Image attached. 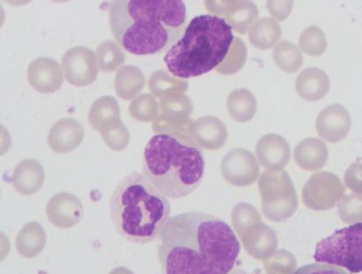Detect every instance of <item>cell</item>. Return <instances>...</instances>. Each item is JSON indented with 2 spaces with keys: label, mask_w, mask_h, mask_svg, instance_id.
I'll return each mask as SVG.
<instances>
[{
  "label": "cell",
  "mask_w": 362,
  "mask_h": 274,
  "mask_svg": "<svg viewBox=\"0 0 362 274\" xmlns=\"http://www.w3.org/2000/svg\"><path fill=\"white\" fill-rule=\"evenodd\" d=\"M158 237L163 274H228L241 248L228 223L202 211L170 218Z\"/></svg>",
  "instance_id": "6da1fadb"
},
{
  "label": "cell",
  "mask_w": 362,
  "mask_h": 274,
  "mask_svg": "<svg viewBox=\"0 0 362 274\" xmlns=\"http://www.w3.org/2000/svg\"><path fill=\"white\" fill-rule=\"evenodd\" d=\"M110 25L117 42L134 55L159 52L186 19L180 0H115L110 6Z\"/></svg>",
  "instance_id": "7a4b0ae2"
},
{
  "label": "cell",
  "mask_w": 362,
  "mask_h": 274,
  "mask_svg": "<svg viewBox=\"0 0 362 274\" xmlns=\"http://www.w3.org/2000/svg\"><path fill=\"white\" fill-rule=\"evenodd\" d=\"M204 169L202 147L190 135L156 133L145 146L143 174L167 198H181L194 191Z\"/></svg>",
  "instance_id": "3957f363"
},
{
  "label": "cell",
  "mask_w": 362,
  "mask_h": 274,
  "mask_svg": "<svg viewBox=\"0 0 362 274\" xmlns=\"http://www.w3.org/2000/svg\"><path fill=\"white\" fill-rule=\"evenodd\" d=\"M166 198L143 174L132 172L125 176L110 201V215L117 232L134 244L154 240L170 218Z\"/></svg>",
  "instance_id": "277c9868"
},
{
  "label": "cell",
  "mask_w": 362,
  "mask_h": 274,
  "mask_svg": "<svg viewBox=\"0 0 362 274\" xmlns=\"http://www.w3.org/2000/svg\"><path fill=\"white\" fill-rule=\"evenodd\" d=\"M223 18L202 14L193 18L163 61L174 76L186 79L209 73L225 60L234 36Z\"/></svg>",
  "instance_id": "5b68a950"
},
{
  "label": "cell",
  "mask_w": 362,
  "mask_h": 274,
  "mask_svg": "<svg viewBox=\"0 0 362 274\" xmlns=\"http://www.w3.org/2000/svg\"><path fill=\"white\" fill-rule=\"evenodd\" d=\"M313 258L350 273L362 272V222L337 230L318 242Z\"/></svg>",
  "instance_id": "8992f818"
},
{
  "label": "cell",
  "mask_w": 362,
  "mask_h": 274,
  "mask_svg": "<svg viewBox=\"0 0 362 274\" xmlns=\"http://www.w3.org/2000/svg\"><path fill=\"white\" fill-rule=\"evenodd\" d=\"M62 63L66 80L74 85L86 86L97 78L98 64L96 55L86 47L70 49L64 54Z\"/></svg>",
  "instance_id": "52a82bcc"
},
{
  "label": "cell",
  "mask_w": 362,
  "mask_h": 274,
  "mask_svg": "<svg viewBox=\"0 0 362 274\" xmlns=\"http://www.w3.org/2000/svg\"><path fill=\"white\" fill-rule=\"evenodd\" d=\"M205 7L212 15L223 16L241 35L248 32L259 15L257 6L250 1H206Z\"/></svg>",
  "instance_id": "ba28073f"
},
{
  "label": "cell",
  "mask_w": 362,
  "mask_h": 274,
  "mask_svg": "<svg viewBox=\"0 0 362 274\" xmlns=\"http://www.w3.org/2000/svg\"><path fill=\"white\" fill-rule=\"evenodd\" d=\"M27 75L31 86L42 93H54L63 82V72L59 64L49 57L33 60L28 68Z\"/></svg>",
  "instance_id": "9c48e42d"
},
{
  "label": "cell",
  "mask_w": 362,
  "mask_h": 274,
  "mask_svg": "<svg viewBox=\"0 0 362 274\" xmlns=\"http://www.w3.org/2000/svg\"><path fill=\"white\" fill-rule=\"evenodd\" d=\"M315 126L318 134L325 140L337 141L348 133L351 126V117L343 105L332 104L318 114Z\"/></svg>",
  "instance_id": "30bf717a"
},
{
  "label": "cell",
  "mask_w": 362,
  "mask_h": 274,
  "mask_svg": "<svg viewBox=\"0 0 362 274\" xmlns=\"http://www.w3.org/2000/svg\"><path fill=\"white\" fill-rule=\"evenodd\" d=\"M83 210L78 198L64 192L54 195L49 201L47 215L49 222L54 225L69 228L80 222L83 215Z\"/></svg>",
  "instance_id": "8fae6325"
},
{
  "label": "cell",
  "mask_w": 362,
  "mask_h": 274,
  "mask_svg": "<svg viewBox=\"0 0 362 274\" xmlns=\"http://www.w3.org/2000/svg\"><path fill=\"white\" fill-rule=\"evenodd\" d=\"M298 95L305 100L315 102L322 99L328 93L330 82L328 75L317 67L304 68L295 82Z\"/></svg>",
  "instance_id": "7c38bea8"
},
{
  "label": "cell",
  "mask_w": 362,
  "mask_h": 274,
  "mask_svg": "<svg viewBox=\"0 0 362 274\" xmlns=\"http://www.w3.org/2000/svg\"><path fill=\"white\" fill-rule=\"evenodd\" d=\"M83 130L73 119H62L56 122L48 135V143L58 153H66L76 148L82 141Z\"/></svg>",
  "instance_id": "4fadbf2b"
},
{
  "label": "cell",
  "mask_w": 362,
  "mask_h": 274,
  "mask_svg": "<svg viewBox=\"0 0 362 274\" xmlns=\"http://www.w3.org/2000/svg\"><path fill=\"white\" fill-rule=\"evenodd\" d=\"M189 134L201 147L214 148L226 138V129L219 119L208 115L192 121Z\"/></svg>",
  "instance_id": "5bb4252c"
},
{
  "label": "cell",
  "mask_w": 362,
  "mask_h": 274,
  "mask_svg": "<svg viewBox=\"0 0 362 274\" xmlns=\"http://www.w3.org/2000/svg\"><path fill=\"white\" fill-rule=\"evenodd\" d=\"M281 35V26L278 22L269 17L257 20L248 30L250 43L259 49H268L274 47Z\"/></svg>",
  "instance_id": "9a60e30c"
},
{
  "label": "cell",
  "mask_w": 362,
  "mask_h": 274,
  "mask_svg": "<svg viewBox=\"0 0 362 274\" xmlns=\"http://www.w3.org/2000/svg\"><path fill=\"white\" fill-rule=\"evenodd\" d=\"M226 106L231 117L239 122L252 119L257 111V101L254 95L246 88H238L229 93Z\"/></svg>",
  "instance_id": "2e32d148"
},
{
  "label": "cell",
  "mask_w": 362,
  "mask_h": 274,
  "mask_svg": "<svg viewBox=\"0 0 362 274\" xmlns=\"http://www.w3.org/2000/svg\"><path fill=\"white\" fill-rule=\"evenodd\" d=\"M151 93L160 99L172 94L184 93L188 89V83L164 71L152 73L148 81Z\"/></svg>",
  "instance_id": "e0dca14e"
},
{
  "label": "cell",
  "mask_w": 362,
  "mask_h": 274,
  "mask_svg": "<svg viewBox=\"0 0 362 274\" xmlns=\"http://www.w3.org/2000/svg\"><path fill=\"white\" fill-rule=\"evenodd\" d=\"M273 59L280 69L288 73L296 72L303 62L300 49L296 44L286 40L276 45L273 50Z\"/></svg>",
  "instance_id": "ac0fdd59"
},
{
  "label": "cell",
  "mask_w": 362,
  "mask_h": 274,
  "mask_svg": "<svg viewBox=\"0 0 362 274\" xmlns=\"http://www.w3.org/2000/svg\"><path fill=\"white\" fill-rule=\"evenodd\" d=\"M298 46L310 56H320L326 51L327 42L323 31L318 26L312 25L301 32Z\"/></svg>",
  "instance_id": "d6986e66"
},
{
  "label": "cell",
  "mask_w": 362,
  "mask_h": 274,
  "mask_svg": "<svg viewBox=\"0 0 362 274\" xmlns=\"http://www.w3.org/2000/svg\"><path fill=\"white\" fill-rule=\"evenodd\" d=\"M133 105V117L144 121L156 119L158 114V105L156 98L150 94H144L135 99Z\"/></svg>",
  "instance_id": "ffe728a7"
},
{
  "label": "cell",
  "mask_w": 362,
  "mask_h": 274,
  "mask_svg": "<svg viewBox=\"0 0 362 274\" xmlns=\"http://www.w3.org/2000/svg\"><path fill=\"white\" fill-rule=\"evenodd\" d=\"M291 274H349L341 268L322 263L303 265Z\"/></svg>",
  "instance_id": "44dd1931"
},
{
  "label": "cell",
  "mask_w": 362,
  "mask_h": 274,
  "mask_svg": "<svg viewBox=\"0 0 362 274\" xmlns=\"http://www.w3.org/2000/svg\"><path fill=\"white\" fill-rule=\"evenodd\" d=\"M293 1H267V8L271 16L279 21L284 20L291 13Z\"/></svg>",
  "instance_id": "7402d4cb"
},
{
  "label": "cell",
  "mask_w": 362,
  "mask_h": 274,
  "mask_svg": "<svg viewBox=\"0 0 362 274\" xmlns=\"http://www.w3.org/2000/svg\"><path fill=\"white\" fill-rule=\"evenodd\" d=\"M109 274H134L129 269L124 267H117L114 268Z\"/></svg>",
  "instance_id": "603a6c76"
}]
</instances>
